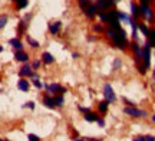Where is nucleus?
<instances>
[{"label": "nucleus", "mask_w": 155, "mask_h": 141, "mask_svg": "<svg viewBox=\"0 0 155 141\" xmlns=\"http://www.w3.org/2000/svg\"><path fill=\"white\" fill-rule=\"evenodd\" d=\"M19 75H20V76H32L33 73H32V69H30L29 65H25V66L19 71Z\"/></svg>", "instance_id": "nucleus-5"}, {"label": "nucleus", "mask_w": 155, "mask_h": 141, "mask_svg": "<svg viewBox=\"0 0 155 141\" xmlns=\"http://www.w3.org/2000/svg\"><path fill=\"white\" fill-rule=\"evenodd\" d=\"M114 65H115V68H119V66H121V61H119V59H116L115 62H114Z\"/></svg>", "instance_id": "nucleus-33"}, {"label": "nucleus", "mask_w": 155, "mask_h": 141, "mask_svg": "<svg viewBox=\"0 0 155 141\" xmlns=\"http://www.w3.org/2000/svg\"><path fill=\"white\" fill-rule=\"evenodd\" d=\"M131 13H132V16L134 17H138L139 15H141V12H139V9H138V6L135 5V3H131Z\"/></svg>", "instance_id": "nucleus-13"}, {"label": "nucleus", "mask_w": 155, "mask_h": 141, "mask_svg": "<svg viewBox=\"0 0 155 141\" xmlns=\"http://www.w3.org/2000/svg\"><path fill=\"white\" fill-rule=\"evenodd\" d=\"M104 95H105V98L108 99V101H115V92H114V89H112V86L109 84H106L105 86H104Z\"/></svg>", "instance_id": "nucleus-1"}, {"label": "nucleus", "mask_w": 155, "mask_h": 141, "mask_svg": "<svg viewBox=\"0 0 155 141\" xmlns=\"http://www.w3.org/2000/svg\"><path fill=\"white\" fill-rule=\"evenodd\" d=\"M98 125H99V127H105V121L102 118H98Z\"/></svg>", "instance_id": "nucleus-30"}, {"label": "nucleus", "mask_w": 155, "mask_h": 141, "mask_svg": "<svg viewBox=\"0 0 155 141\" xmlns=\"http://www.w3.org/2000/svg\"><path fill=\"white\" fill-rule=\"evenodd\" d=\"M17 86H19V89H22V91H26L29 89V84H28V81H25V79H20L19 82H17Z\"/></svg>", "instance_id": "nucleus-12"}, {"label": "nucleus", "mask_w": 155, "mask_h": 141, "mask_svg": "<svg viewBox=\"0 0 155 141\" xmlns=\"http://www.w3.org/2000/svg\"><path fill=\"white\" fill-rule=\"evenodd\" d=\"M43 102L48 108H55V105H56V101L55 99H52V98H45Z\"/></svg>", "instance_id": "nucleus-14"}, {"label": "nucleus", "mask_w": 155, "mask_h": 141, "mask_svg": "<svg viewBox=\"0 0 155 141\" xmlns=\"http://www.w3.org/2000/svg\"><path fill=\"white\" fill-rule=\"evenodd\" d=\"M147 69H148V68H147L145 65H141V66H139V72H141V73H145V72H147Z\"/></svg>", "instance_id": "nucleus-29"}, {"label": "nucleus", "mask_w": 155, "mask_h": 141, "mask_svg": "<svg viewBox=\"0 0 155 141\" xmlns=\"http://www.w3.org/2000/svg\"><path fill=\"white\" fill-rule=\"evenodd\" d=\"M129 23H131V26H132V38L137 40L138 39V23L134 22V19H129Z\"/></svg>", "instance_id": "nucleus-6"}, {"label": "nucleus", "mask_w": 155, "mask_h": 141, "mask_svg": "<svg viewBox=\"0 0 155 141\" xmlns=\"http://www.w3.org/2000/svg\"><path fill=\"white\" fill-rule=\"evenodd\" d=\"M96 7H98V6H94V5H91V6H89V7H88V9L85 10V15H86V16H88L89 19H92V17H94L95 15L98 13V12H96Z\"/></svg>", "instance_id": "nucleus-4"}, {"label": "nucleus", "mask_w": 155, "mask_h": 141, "mask_svg": "<svg viewBox=\"0 0 155 141\" xmlns=\"http://www.w3.org/2000/svg\"><path fill=\"white\" fill-rule=\"evenodd\" d=\"M148 42L151 43V46H155V29H151L150 35H148Z\"/></svg>", "instance_id": "nucleus-15"}, {"label": "nucleus", "mask_w": 155, "mask_h": 141, "mask_svg": "<svg viewBox=\"0 0 155 141\" xmlns=\"http://www.w3.org/2000/svg\"><path fill=\"white\" fill-rule=\"evenodd\" d=\"M9 43H10L15 49H17V51H22V42L19 39H10L9 40Z\"/></svg>", "instance_id": "nucleus-11"}, {"label": "nucleus", "mask_w": 155, "mask_h": 141, "mask_svg": "<svg viewBox=\"0 0 155 141\" xmlns=\"http://www.w3.org/2000/svg\"><path fill=\"white\" fill-rule=\"evenodd\" d=\"M59 29H61V22H55L49 26V30H50V33L52 35H56L58 32H59Z\"/></svg>", "instance_id": "nucleus-9"}, {"label": "nucleus", "mask_w": 155, "mask_h": 141, "mask_svg": "<svg viewBox=\"0 0 155 141\" xmlns=\"http://www.w3.org/2000/svg\"><path fill=\"white\" fill-rule=\"evenodd\" d=\"M108 99H105V101H101L99 102V111L101 112H105L106 109H108Z\"/></svg>", "instance_id": "nucleus-18"}, {"label": "nucleus", "mask_w": 155, "mask_h": 141, "mask_svg": "<svg viewBox=\"0 0 155 141\" xmlns=\"http://www.w3.org/2000/svg\"><path fill=\"white\" fill-rule=\"evenodd\" d=\"M154 78H155V72H154Z\"/></svg>", "instance_id": "nucleus-40"}, {"label": "nucleus", "mask_w": 155, "mask_h": 141, "mask_svg": "<svg viewBox=\"0 0 155 141\" xmlns=\"http://www.w3.org/2000/svg\"><path fill=\"white\" fill-rule=\"evenodd\" d=\"M25 107H26V108H30V109H33V108H35V102H32V101H30V102H26V105H25Z\"/></svg>", "instance_id": "nucleus-28"}, {"label": "nucleus", "mask_w": 155, "mask_h": 141, "mask_svg": "<svg viewBox=\"0 0 155 141\" xmlns=\"http://www.w3.org/2000/svg\"><path fill=\"white\" fill-rule=\"evenodd\" d=\"M28 0H17V9H23V7H26L28 6Z\"/></svg>", "instance_id": "nucleus-19"}, {"label": "nucleus", "mask_w": 155, "mask_h": 141, "mask_svg": "<svg viewBox=\"0 0 155 141\" xmlns=\"http://www.w3.org/2000/svg\"><path fill=\"white\" fill-rule=\"evenodd\" d=\"M134 141H145V137H138V138H135Z\"/></svg>", "instance_id": "nucleus-35"}, {"label": "nucleus", "mask_w": 155, "mask_h": 141, "mask_svg": "<svg viewBox=\"0 0 155 141\" xmlns=\"http://www.w3.org/2000/svg\"><path fill=\"white\" fill-rule=\"evenodd\" d=\"M138 29L141 30V32H142V33L145 35V36H147V38H148V35H150V29L147 28L144 23H139V25H138Z\"/></svg>", "instance_id": "nucleus-17"}, {"label": "nucleus", "mask_w": 155, "mask_h": 141, "mask_svg": "<svg viewBox=\"0 0 155 141\" xmlns=\"http://www.w3.org/2000/svg\"><path fill=\"white\" fill-rule=\"evenodd\" d=\"M75 141H82V140H81V138H78V140H75Z\"/></svg>", "instance_id": "nucleus-39"}, {"label": "nucleus", "mask_w": 155, "mask_h": 141, "mask_svg": "<svg viewBox=\"0 0 155 141\" xmlns=\"http://www.w3.org/2000/svg\"><path fill=\"white\" fill-rule=\"evenodd\" d=\"M152 121H154V123H155V115H154V117H152Z\"/></svg>", "instance_id": "nucleus-38"}, {"label": "nucleus", "mask_w": 155, "mask_h": 141, "mask_svg": "<svg viewBox=\"0 0 155 141\" xmlns=\"http://www.w3.org/2000/svg\"><path fill=\"white\" fill-rule=\"evenodd\" d=\"M118 19H119V20H129V17H128L125 13H122V12H118Z\"/></svg>", "instance_id": "nucleus-22"}, {"label": "nucleus", "mask_w": 155, "mask_h": 141, "mask_svg": "<svg viewBox=\"0 0 155 141\" xmlns=\"http://www.w3.org/2000/svg\"><path fill=\"white\" fill-rule=\"evenodd\" d=\"M15 58H16V61H20V62H26V61H28V55L22 51H17Z\"/></svg>", "instance_id": "nucleus-8"}, {"label": "nucleus", "mask_w": 155, "mask_h": 141, "mask_svg": "<svg viewBox=\"0 0 155 141\" xmlns=\"http://www.w3.org/2000/svg\"><path fill=\"white\" fill-rule=\"evenodd\" d=\"M81 111H83V112H91L88 108H85V107H81Z\"/></svg>", "instance_id": "nucleus-34"}, {"label": "nucleus", "mask_w": 155, "mask_h": 141, "mask_svg": "<svg viewBox=\"0 0 155 141\" xmlns=\"http://www.w3.org/2000/svg\"><path fill=\"white\" fill-rule=\"evenodd\" d=\"M28 140L29 141H40V138H39L38 136H35V134H29V136H28Z\"/></svg>", "instance_id": "nucleus-23"}, {"label": "nucleus", "mask_w": 155, "mask_h": 141, "mask_svg": "<svg viewBox=\"0 0 155 141\" xmlns=\"http://www.w3.org/2000/svg\"><path fill=\"white\" fill-rule=\"evenodd\" d=\"M6 22H7V17L3 15V16H2V20H0V28H5V26H6Z\"/></svg>", "instance_id": "nucleus-24"}, {"label": "nucleus", "mask_w": 155, "mask_h": 141, "mask_svg": "<svg viewBox=\"0 0 155 141\" xmlns=\"http://www.w3.org/2000/svg\"><path fill=\"white\" fill-rule=\"evenodd\" d=\"M94 30H95V32H102L104 29H102V26H101V25H95V26H94Z\"/></svg>", "instance_id": "nucleus-27"}, {"label": "nucleus", "mask_w": 155, "mask_h": 141, "mask_svg": "<svg viewBox=\"0 0 155 141\" xmlns=\"http://www.w3.org/2000/svg\"><path fill=\"white\" fill-rule=\"evenodd\" d=\"M3 141H5V140H3Z\"/></svg>", "instance_id": "nucleus-41"}, {"label": "nucleus", "mask_w": 155, "mask_h": 141, "mask_svg": "<svg viewBox=\"0 0 155 141\" xmlns=\"http://www.w3.org/2000/svg\"><path fill=\"white\" fill-rule=\"evenodd\" d=\"M33 68H35V69L39 68V62H38V61H36V62H33Z\"/></svg>", "instance_id": "nucleus-36"}, {"label": "nucleus", "mask_w": 155, "mask_h": 141, "mask_svg": "<svg viewBox=\"0 0 155 141\" xmlns=\"http://www.w3.org/2000/svg\"><path fill=\"white\" fill-rule=\"evenodd\" d=\"M28 42H29V45L32 46V48H38V46H39V43H38V42H36V40H35V39H32L30 36H28Z\"/></svg>", "instance_id": "nucleus-20"}, {"label": "nucleus", "mask_w": 155, "mask_h": 141, "mask_svg": "<svg viewBox=\"0 0 155 141\" xmlns=\"http://www.w3.org/2000/svg\"><path fill=\"white\" fill-rule=\"evenodd\" d=\"M72 58H73V59H76V58H79V55H78V53H73Z\"/></svg>", "instance_id": "nucleus-37"}, {"label": "nucleus", "mask_w": 155, "mask_h": 141, "mask_svg": "<svg viewBox=\"0 0 155 141\" xmlns=\"http://www.w3.org/2000/svg\"><path fill=\"white\" fill-rule=\"evenodd\" d=\"M88 0H79V6H81V7H82L83 10H86V9H88L89 6H88Z\"/></svg>", "instance_id": "nucleus-21"}, {"label": "nucleus", "mask_w": 155, "mask_h": 141, "mask_svg": "<svg viewBox=\"0 0 155 141\" xmlns=\"http://www.w3.org/2000/svg\"><path fill=\"white\" fill-rule=\"evenodd\" d=\"M46 88H48V91H49V92H52V91H53V92H56V91H58V92H61V94H63V92H66V89H65V88H62L61 85H58V84L48 85Z\"/></svg>", "instance_id": "nucleus-3"}, {"label": "nucleus", "mask_w": 155, "mask_h": 141, "mask_svg": "<svg viewBox=\"0 0 155 141\" xmlns=\"http://www.w3.org/2000/svg\"><path fill=\"white\" fill-rule=\"evenodd\" d=\"M35 86L36 88H42V82H39V79H35Z\"/></svg>", "instance_id": "nucleus-31"}, {"label": "nucleus", "mask_w": 155, "mask_h": 141, "mask_svg": "<svg viewBox=\"0 0 155 141\" xmlns=\"http://www.w3.org/2000/svg\"><path fill=\"white\" fill-rule=\"evenodd\" d=\"M98 15H99V17L102 19V20H104V22H106V20H108V16H106L104 12H98Z\"/></svg>", "instance_id": "nucleus-25"}, {"label": "nucleus", "mask_w": 155, "mask_h": 141, "mask_svg": "<svg viewBox=\"0 0 155 141\" xmlns=\"http://www.w3.org/2000/svg\"><path fill=\"white\" fill-rule=\"evenodd\" d=\"M85 119H86V121H98V115L94 112H86Z\"/></svg>", "instance_id": "nucleus-16"}, {"label": "nucleus", "mask_w": 155, "mask_h": 141, "mask_svg": "<svg viewBox=\"0 0 155 141\" xmlns=\"http://www.w3.org/2000/svg\"><path fill=\"white\" fill-rule=\"evenodd\" d=\"M55 101H56V105H59V107H61V105H63V98H62V96H58Z\"/></svg>", "instance_id": "nucleus-26"}, {"label": "nucleus", "mask_w": 155, "mask_h": 141, "mask_svg": "<svg viewBox=\"0 0 155 141\" xmlns=\"http://www.w3.org/2000/svg\"><path fill=\"white\" fill-rule=\"evenodd\" d=\"M42 61H43L45 63H53V61H55V58L50 55L49 52H45L43 55H42Z\"/></svg>", "instance_id": "nucleus-10"}, {"label": "nucleus", "mask_w": 155, "mask_h": 141, "mask_svg": "<svg viewBox=\"0 0 155 141\" xmlns=\"http://www.w3.org/2000/svg\"><path fill=\"white\" fill-rule=\"evenodd\" d=\"M125 112L129 114V115H132V117H147V112H145V111L137 109V108H131V107L125 108Z\"/></svg>", "instance_id": "nucleus-2"}, {"label": "nucleus", "mask_w": 155, "mask_h": 141, "mask_svg": "<svg viewBox=\"0 0 155 141\" xmlns=\"http://www.w3.org/2000/svg\"><path fill=\"white\" fill-rule=\"evenodd\" d=\"M114 3V0H98V7L99 9H105V7H109V6Z\"/></svg>", "instance_id": "nucleus-7"}, {"label": "nucleus", "mask_w": 155, "mask_h": 141, "mask_svg": "<svg viewBox=\"0 0 155 141\" xmlns=\"http://www.w3.org/2000/svg\"><path fill=\"white\" fill-rule=\"evenodd\" d=\"M145 141H155V137H152V136H147V137H145Z\"/></svg>", "instance_id": "nucleus-32"}]
</instances>
